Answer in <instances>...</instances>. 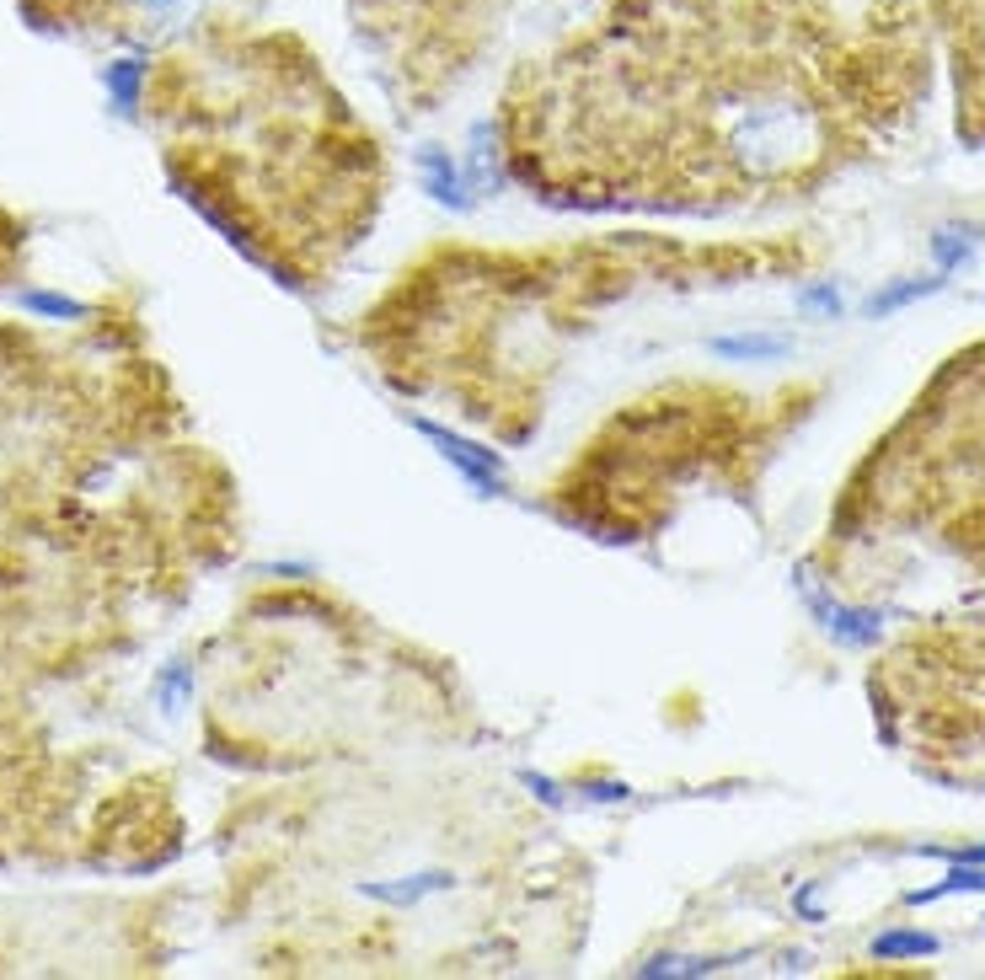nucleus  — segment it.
Segmentation results:
<instances>
[{
	"instance_id": "6",
	"label": "nucleus",
	"mask_w": 985,
	"mask_h": 980,
	"mask_svg": "<svg viewBox=\"0 0 985 980\" xmlns=\"http://www.w3.org/2000/svg\"><path fill=\"white\" fill-rule=\"evenodd\" d=\"M938 943L927 938V933H889V938L873 943V954L878 959H900V954H932Z\"/></svg>"
},
{
	"instance_id": "7",
	"label": "nucleus",
	"mask_w": 985,
	"mask_h": 980,
	"mask_svg": "<svg viewBox=\"0 0 985 980\" xmlns=\"http://www.w3.org/2000/svg\"><path fill=\"white\" fill-rule=\"evenodd\" d=\"M932 252H938V263H943V268L970 263V242H964L959 231H938V236H932Z\"/></svg>"
},
{
	"instance_id": "9",
	"label": "nucleus",
	"mask_w": 985,
	"mask_h": 980,
	"mask_svg": "<svg viewBox=\"0 0 985 980\" xmlns=\"http://www.w3.org/2000/svg\"><path fill=\"white\" fill-rule=\"evenodd\" d=\"M188 686H193V670H188V664H171V670L162 675V702H166V713H171V707L182 702V692H188Z\"/></svg>"
},
{
	"instance_id": "1",
	"label": "nucleus",
	"mask_w": 985,
	"mask_h": 980,
	"mask_svg": "<svg viewBox=\"0 0 985 980\" xmlns=\"http://www.w3.org/2000/svg\"><path fill=\"white\" fill-rule=\"evenodd\" d=\"M418 429H423V434H429L434 445L445 450V455H451V461H455V466H461V472H466V477H472V483H483V488H498V455H492V450L466 445V440H455V434H445L440 423H418Z\"/></svg>"
},
{
	"instance_id": "3",
	"label": "nucleus",
	"mask_w": 985,
	"mask_h": 980,
	"mask_svg": "<svg viewBox=\"0 0 985 980\" xmlns=\"http://www.w3.org/2000/svg\"><path fill=\"white\" fill-rule=\"evenodd\" d=\"M140 81H145V65H140V59L108 65V97H113L119 113H134V108H140Z\"/></svg>"
},
{
	"instance_id": "8",
	"label": "nucleus",
	"mask_w": 985,
	"mask_h": 980,
	"mask_svg": "<svg viewBox=\"0 0 985 980\" xmlns=\"http://www.w3.org/2000/svg\"><path fill=\"white\" fill-rule=\"evenodd\" d=\"M798 306H804V311H824V317H841V295H835V285L804 289V295H798Z\"/></svg>"
},
{
	"instance_id": "5",
	"label": "nucleus",
	"mask_w": 985,
	"mask_h": 980,
	"mask_svg": "<svg viewBox=\"0 0 985 980\" xmlns=\"http://www.w3.org/2000/svg\"><path fill=\"white\" fill-rule=\"evenodd\" d=\"M22 306H27V311H38V317H54V322H65V317H70V322H76V317H91V306H86V300L48 295V289H27V295H22Z\"/></svg>"
},
{
	"instance_id": "4",
	"label": "nucleus",
	"mask_w": 985,
	"mask_h": 980,
	"mask_svg": "<svg viewBox=\"0 0 985 980\" xmlns=\"http://www.w3.org/2000/svg\"><path fill=\"white\" fill-rule=\"evenodd\" d=\"M938 285H943V279H905V285H889L884 295L867 300V317H889V311H900L905 300H921V295H932Z\"/></svg>"
},
{
	"instance_id": "2",
	"label": "nucleus",
	"mask_w": 985,
	"mask_h": 980,
	"mask_svg": "<svg viewBox=\"0 0 985 980\" xmlns=\"http://www.w3.org/2000/svg\"><path fill=\"white\" fill-rule=\"evenodd\" d=\"M707 349L718 360H782V354H793V338H782V332H744V338H712Z\"/></svg>"
}]
</instances>
